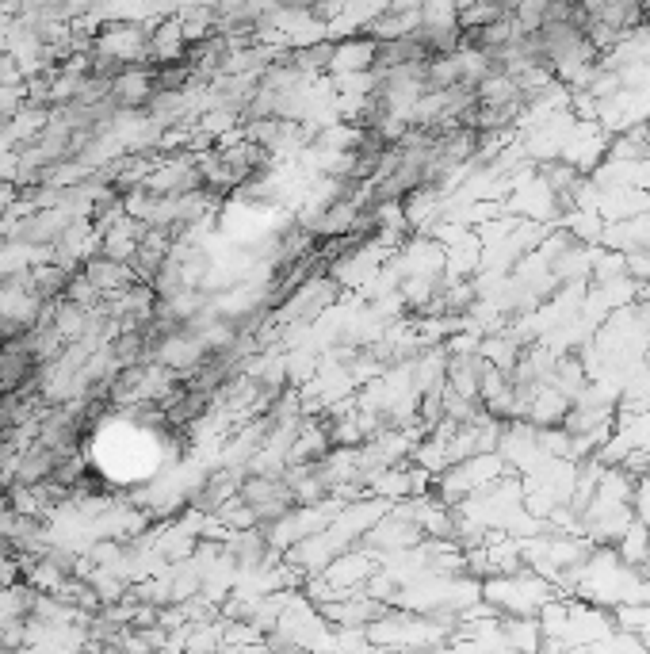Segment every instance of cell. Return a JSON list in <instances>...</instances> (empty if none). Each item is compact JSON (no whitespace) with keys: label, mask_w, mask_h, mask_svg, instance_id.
<instances>
[{"label":"cell","mask_w":650,"mask_h":654,"mask_svg":"<svg viewBox=\"0 0 650 654\" xmlns=\"http://www.w3.org/2000/svg\"><path fill=\"white\" fill-rule=\"evenodd\" d=\"M188 54V39H184V23L180 16H161L150 27V50H146V62L150 66H169L180 62Z\"/></svg>","instance_id":"6da1fadb"},{"label":"cell","mask_w":650,"mask_h":654,"mask_svg":"<svg viewBox=\"0 0 650 654\" xmlns=\"http://www.w3.org/2000/svg\"><path fill=\"white\" fill-rule=\"evenodd\" d=\"M578 4H582V8H585V12H589V16H597V12L605 8V0H578Z\"/></svg>","instance_id":"3957f363"},{"label":"cell","mask_w":650,"mask_h":654,"mask_svg":"<svg viewBox=\"0 0 650 654\" xmlns=\"http://www.w3.org/2000/svg\"><path fill=\"white\" fill-rule=\"evenodd\" d=\"M375 66V39L356 31L348 39H337L333 46V62H329V73L333 77H345V73H368Z\"/></svg>","instance_id":"7a4b0ae2"}]
</instances>
